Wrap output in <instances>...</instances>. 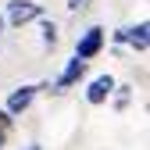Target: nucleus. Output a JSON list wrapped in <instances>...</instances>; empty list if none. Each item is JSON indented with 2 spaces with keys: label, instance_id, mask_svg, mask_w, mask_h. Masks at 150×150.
Listing matches in <instances>:
<instances>
[{
  "label": "nucleus",
  "instance_id": "obj_1",
  "mask_svg": "<svg viewBox=\"0 0 150 150\" xmlns=\"http://www.w3.org/2000/svg\"><path fill=\"white\" fill-rule=\"evenodd\" d=\"M36 18H43V4H36V0H11L7 4V22L11 25H29Z\"/></svg>",
  "mask_w": 150,
  "mask_h": 150
},
{
  "label": "nucleus",
  "instance_id": "obj_2",
  "mask_svg": "<svg viewBox=\"0 0 150 150\" xmlns=\"http://www.w3.org/2000/svg\"><path fill=\"white\" fill-rule=\"evenodd\" d=\"M100 50H104V29H97V25H93V29H86V32H82V40L75 43V57L93 61Z\"/></svg>",
  "mask_w": 150,
  "mask_h": 150
},
{
  "label": "nucleus",
  "instance_id": "obj_3",
  "mask_svg": "<svg viewBox=\"0 0 150 150\" xmlns=\"http://www.w3.org/2000/svg\"><path fill=\"white\" fill-rule=\"evenodd\" d=\"M36 89H40V86H18L11 97H7V107H4V111H7L11 118L25 115V111H29V104H32V97H36Z\"/></svg>",
  "mask_w": 150,
  "mask_h": 150
},
{
  "label": "nucleus",
  "instance_id": "obj_4",
  "mask_svg": "<svg viewBox=\"0 0 150 150\" xmlns=\"http://www.w3.org/2000/svg\"><path fill=\"white\" fill-rule=\"evenodd\" d=\"M111 93H115V79H111V75H97V79L89 82V89H86V100L97 107V104H107Z\"/></svg>",
  "mask_w": 150,
  "mask_h": 150
},
{
  "label": "nucleus",
  "instance_id": "obj_5",
  "mask_svg": "<svg viewBox=\"0 0 150 150\" xmlns=\"http://www.w3.org/2000/svg\"><path fill=\"white\" fill-rule=\"evenodd\" d=\"M82 71H86V61L82 57H71L68 64H64V71H61V79H57V86H54V89H68V86H75V82H79L82 79Z\"/></svg>",
  "mask_w": 150,
  "mask_h": 150
},
{
  "label": "nucleus",
  "instance_id": "obj_6",
  "mask_svg": "<svg viewBox=\"0 0 150 150\" xmlns=\"http://www.w3.org/2000/svg\"><path fill=\"white\" fill-rule=\"evenodd\" d=\"M146 32H150V25H146V22H139L136 29H125V40L132 43L139 54H146Z\"/></svg>",
  "mask_w": 150,
  "mask_h": 150
},
{
  "label": "nucleus",
  "instance_id": "obj_7",
  "mask_svg": "<svg viewBox=\"0 0 150 150\" xmlns=\"http://www.w3.org/2000/svg\"><path fill=\"white\" fill-rule=\"evenodd\" d=\"M43 43H47V47L57 43V25H54V22H43Z\"/></svg>",
  "mask_w": 150,
  "mask_h": 150
},
{
  "label": "nucleus",
  "instance_id": "obj_8",
  "mask_svg": "<svg viewBox=\"0 0 150 150\" xmlns=\"http://www.w3.org/2000/svg\"><path fill=\"white\" fill-rule=\"evenodd\" d=\"M7 132H11V115H7V111H0V136L7 139Z\"/></svg>",
  "mask_w": 150,
  "mask_h": 150
},
{
  "label": "nucleus",
  "instance_id": "obj_9",
  "mask_svg": "<svg viewBox=\"0 0 150 150\" xmlns=\"http://www.w3.org/2000/svg\"><path fill=\"white\" fill-rule=\"evenodd\" d=\"M118 89V107H125L129 104V86H115Z\"/></svg>",
  "mask_w": 150,
  "mask_h": 150
},
{
  "label": "nucleus",
  "instance_id": "obj_10",
  "mask_svg": "<svg viewBox=\"0 0 150 150\" xmlns=\"http://www.w3.org/2000/svg\"><path fill=\"white\" fill-rule=\"evenodd\" d=\"M86 7V0H68V11H82Z\"/></svg>",
  "mask_w": 150,
  "mask_h": 150
},
{
  "label": "nucleus",
  "instance_id": "obj_11",
  "mask_svg": "<svg viewBox=\"0 0 150 150\" xmlns=\"http://www.w3.org/2000/svg\"><path fill=\"white\" fill-rule=\"evenodd\" d=\"M0 29H4V18H0Z\"/></svg>",
  "mask_w": 150,
  "mask_h": 150
},
{
  "label": "nucleus",
  "instance_id": "obj_12",
  "mask_svg": "<svg viewBox=\"0 0 150 150\" xmlns=\"http://www.w3.org/2000/svg\"><path fill=\"white\" fill-rule=\"evenodd\" d=\"M0 146H4V136H0Z\"/></svg>",
  "mask_w": 150,
  "mask_h": 150
},
{
  "label": "nucleus",
  "instance_id": "obj_13",
  "mask_svg": "<svg viewBox=\"0 0 150 150\" xmlns=\"http://www.w3.org/2000/svg\"><path fill=\"white\" fill-rule=\"evenodd\" d=\"M32 150H40V146H32Z\"/></svg>",
  "mask_w": 150,
  "mask_h": 150
}]
</instances>
